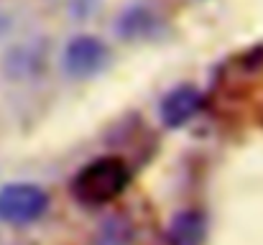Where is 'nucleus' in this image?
<instances>
[{"instance_id":"nucleus-1","label":"nucleus","mask_w":263,"mask_h":245,"mask_svg":"<svg viewBox=\"0 0 263 245\" xmlns=\"http://www.w3.org/2000/svg\"><path fill=\"white\" fill-rule=\"evenodd\" d=\"M130 166L120 156H100L85 163L72 176V197L85 207H102L115 202L130 184Z\"/></svg>"},{"instance_id":"nucleus-2","label":"nucleus","mask_w":263,"mask_h":245,"mask_svg":"<svg viewBox=\"0 0 263 245\" xmlns=\"http://www.w3.org/2000/svg\"><path fill=\"white\" fill-rule=\"evenodd\" d=\"M49 212V194L31 181H13L0 186V222L10 228H28Z\"/></svg>"},{"instance_id":"nucleus-3","label":"nucleus","mask_w":263,"mask_h":245,"mask_svg":"<svg viewBox=\"0 0 263 245\" xmlns=\"http://www.w3.org/2000/svg\"><path fill=\"white\" fill-rule=\"evenodd\" d=\"M107 67H110V49L102 39L80 33L67 41L64 54H62V69L69 80H95Z\"/></svg>"},{"instance_id":"nucleus-4","label":"nucleus","mask_w":263,"mask_h":245,"mask_svg":"<svg viewBox=\"0 0 263 245\" xmlns=\"http://www.w3.org/2000/svg\"><path fill=\"white\" fill-rule=\"evenodd\" d=\"M202 107V92L192 84H179L174 89H169L161 102H159V120L164 123V128L176 130L181 125H186Z\"/></svg>"},{"instance_id":"nucleus-5","label":"nucleus","mask_w":263,"mask_h":245,"mask_svg":"<svg viewBox=\"0 0 263 245\" xmlns=\"http://www.w3.org/2000/svg\"><path fill=\"white\" fill-rule=\"evenodd\" d=\"M159 15L148 5H128L115 21V33L125 41H143L159 33Z\"/></svg>"},{"instance_id":"nucleus-6","label":"nucleus","mask_w":263,"mask_h":245,"mask_svg":"<svg viewBox=\"0 0 263 245\" xmlns=\"http://www.w3.org/2000/svg\"><path fill=\"white\" fill-rule=\"evenodd\" d=\"M169 245H204L207 240V217L199 210H179L166 225Z\"/></svg>"},{"instance_id":"nucleus-7","label":"nucleus","mask_w":263,"mask_h":245,"mask_svg":"<svg viewBox=\"0 0 263 245\" xmlns=\"http://www.w3.org/2000/svg\"><path fill=\"white\" fill-rule=\"evenodd\" d=\"M130 238H133V225L125 217H120V215L105 220L102 222V230L97 235L100 245H128Z\"/></svg>"}]
</instances>
